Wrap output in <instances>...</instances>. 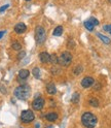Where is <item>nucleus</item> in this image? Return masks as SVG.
Returning a JSON list of instances; mask_svg holds the SVG:
<instances>
[{"label": "nucleus", "mask_w": 111, "mask_h": 128, "mask_svg": "<svg viewBox=\"0 0 111 128\" xmlns=\"http://www.w3.org/2000/svg\"><path fill=\"white\" fill-rule=\"evenodd\" d=\"M81 123L85 128H95L98 123V119L91 112H85L81 116Z\"/></svg>", "instance_id": "f257e3e1"}, {"label": "nucleus", "mask_w": 111, "mask_h": 128, "mask_svg": "<svg viewBox=\"0 0 111 128\" xmlns=\"http://www.w3.org/2000/svg\"><path fill=\"white\" fill-rule=\"evenodd\" d=\"M31 89L28 85H21L14 89V96L20 100H26L29 98Z\"/></svg>", "instance_id": "f03ea898"}, {"label": "nucleus", "mask_w": 111, "mask_h": 128, "mask_svg": "<svg viewBox=\"0 0 111 128\" xmlns=\"http://www.w3.org/2000/svg\"><path fill=\"white\" fill-rule=\"evenodd\" d=\"M35 39L37 44H43L46 39V32L43 27L41 26H37L35 29Z\"/></svg>", "instance_id": "7ed1b4c3"}, {"label": "nucleus", "mask_w": 111, "mask_h": 128, "mask_svg": "<svg viewBox=\"0 0 111 128\" xmlns=\"http://www.w3.org/2000/svg\"><path fill=\"white\" fill-rule=\"evenodd\" d=\"M34 119H35V115L31 110H25L22 112L21 120H22L23 123H25V124L31 123L32 121H34Z\"/></svg>", "instance_id": "20e7f679"}, {"label": "nucleus", "mask_w": 111, "mask_h": 128, "mask_svg": "<svg viewBox=\"0 0 111 128\" xmlns=\"http://www.w3.org/2000/svg\"><path fill=\"white\" fill-rule=\"evenodd\" d=\"M71 62H72V55L69 52H63L59 57V63L62 66L67 67L71 64Z\"/></svg>", "instance_id": "39448f33"}, {"label": "nucleus", "mask_w": 111, "mask_h": 128, "mask_svg": "<svg viewBox=\"0 0 111 128\" xmlns=\"http://www.w3.org/2000/svg\"><path fill=\"white\" fill-rule=\"evenodd\" d=\"M44 103H45V101L42 97H37L32 102V108L35 110H41L44 106Z\"/></svg>", "instance_id": "423d86ee"}, {"label": "nucleus", "mask_w": 111, "mask_h": 128, "mask_svg": "<svg viewBox=\"0 0 111 128\" xmlns=\"http://www.w3.org/2000/svg\"><path fill=\"white\" fill-rule=\"evenodd\" d=\"M26 30H27V26L24 23H19V24H17V25L14 26V32L15 33H18V34L25 33Z\"/></svg>", "instance_id": "0eeeda50"}, {"label": "nucleus", "mask_w": 111, "mask_h": 128, "mask_svg": "<svg viewBox=\"0 0 111 128\" xmlns=\"http://www.w3.org/2000/svg\"><path fill=\"white\" fill-rule=\"evenodd\" d=\"M39 60L41 61V63L46 64L51 61V55L47 53V52H41L39 54Z\"/></svg>", "instance_id": "6e6552de"}, {"label": "nucleus", "mask_w": 111, "mask_h": 128, "mask_svg": "<svg viewBox=\"0 0 111 128\" xmlns=\"http://www.w3.org/2000/svg\"><path fill=\"white\" fill-rule=\"evenodd\" d=\"M94 78H92V76H85L82 81H81V86L83 87V88H90L93 84H94Z\"/></svg>", "instance_id": "1a4fd4ad"}, {"label": "nucleus", "mask_w": 111, "mask_h": 128, "mask_svg": "<svg viewBox=\"0 0 111 128\" xmlns=\"http://www.w3.org/2000/svg\"><path fill=\"white\" fill-rule=\"evenodd\" d=\"M45 119L50 122H56L58 120V114L56 112H51V113L45 115Z\"/></svg>", "instance_id": "9d476101"}, {"label": "nucleus", "mask_w": 111, "mask_h": 128, "mask_svg": "<svg viewBox=\"0 0 111 128\" xmlns=\"http://www.w3.org/2000/svg\"><path fill=\"white\" fill-rule=\"evenodd\" d=\"M46 92L51 94V95H54L57 93V88H56V85L54 83H50L46 85Z\"/></svg>", "instance_id": "9b49d317"}, {"label": "nucleus", "mask_w": 111, "mask_h": 128, "mask_svg": "<svg viewBox=\"0 0 111 128\" xmlns=\"http://www.w3.org/2000/svg\"><path fill=\"white\" fill-rule=\"evenodd\" d=\"M29 74H30V71L28 69H21L19 71V78H22V80L27 78L29 76Z\"/></svg>", "instance_id": "f8f14e48"}, {"label": "nucleus", "mask_w": 111, "mask_h": 128, "mask_svg": "<svg viewBox=\"0 0 111 128\" xmlns=\"http://www.w3.org/2000/svg\"><path fill=\"white\" fill-rule=\"evenodd\" d=\"M63 33V27L62 26H58V27H56L54 32H53V34L55 36H61Z\"/></svg>", "instance_id": "ddd939ff"}, {"label": "nucleus", "mask_w": 111, "mask_h": 128, "mask_svg": "<svg viewBox=\"0 0 111 128\" xmlns=\"http://www.w3.org/2000/svg\"><path fill=\"white\" fill-rule=\"evenodd\" d=\"M97 36H98L104 44H110V39H109L107 36L103 35V34H101V33H97Z\"/></svg>", "instance_id": "4468645a"}, {"label": "nucleus", "mask_w": 111, "mask_h": 128, "mask_svg": "<svg viewBox=\"0 0 111 128\" xmlns=\"http://www.w3.org/2000/svg\"><path fill=\"white\" fill-rule=\"evenodd\" d=\"M52 64L56 65V64L59 63V57L57 56V54H52L51 55V61H50Z\"/></svg>", "instance_id": "2eb2a0df"}, {"label": "nucleus", "mask_w": 111, "mask_h": 128, "mask_svg": "<svg viewBox=\"0 0 111 128\" xmlns=\"http://www.w3.org/2000/svg\"><path fill=\"white\" fill-rule=\"evenodd\" d=\"M32 74H33L36 78H39L41 76V72H40V69H39V67H34V68H33Z\"/></svg>", "instance_id": "dca6fc26"}, {"label": "nucleus", "mask_w": 111, "mask_h": 128, "mask_svg": "<svg viewBox=\"0 0 111 128\" xmlns=\"http://www.w3.org/2000/svg\"><path fill=\"white\" fill-rule=\"evenodd\" d=\"M89 103H90V106H94V108L99 106V100L96 99V98H91V99L89 100Z\"/></svg>", "instance_id": "f3484780"}, {"label": "nucleus", "mask_w": 111, "mask_h": 128, "mask_svg": "<svg viewBox=\"0 0 111 128\" xmlns=\"http://www.w3.org/2000/svg\"><path fill=\"white\" fill-rule=\"evenodd\" d=\"M11 48H12L14 51H20L22 49V44L20 42H12Z\"/></svg>", "instance_id": "a211bd4d"}, {"label": "nucleus", "mask_w": 111, "mask_h": 128, "mask_svg": "<svg viewBox=\"0 0 111 128\" xmlns=\"http://www.w3.org/2000/svg\"><path fill=\"white\" fill-rule=\"evenodd\" d=\"M84 27H85L86 29H88L89 31H93L95 26L93 25V24H92L90 21H85V22H84Z\"/></svg>", "instance_id": "6ab92c4d"}, {"label": "nucleus", "mask_w": 111, "mask_h": 128, "mask_svg": "<svg viewBox=\"0 0 111 128\" xmlns=\"http://www.w3.org/2000/svg\"><path fill=\"white\" fill-rule=\"evenodd\" d=\"M71 101H72L73 103H78V101H79V94L78 93H74L73 96H72V98H71Z\"/></svg>", "instance_id": "aec40b11"}, {"label": "nucleus", "mask_w": 111, "mask_h": 128, "mask_svg": "<svg viewBox=\"0 0 111 128\" xmlns=\"http://www.w3.org/2000/svg\"><path fill=\"white\" fill-rule=\"evenodd\" d=\"M89 21H90V22L93 24L94 26H98V25H99V21H98L96 18H94V17H92V18H91Z\"/></svg>", "instance_id": "412c9836"}, {"label": "nucleus", "mask_w": 111, "mask_h": 128, "mask_svg": "<svg viewBox=\"0 0 111 128\" xmlns=\"http://www.w3.org/2000/svg\"><path fill=\"white\" fill-rule=\"evenodd\" d=\"M81 71H82V66H80V65H78L75 69H74V74H76V76H78L79 74H81Z\"/></svg>", "instance_id": "4be33fe9"}, {"label": "nucleus", "mask_w": 111, "mask_h": 128, "mask_svg": "<svg viewBox=\"0 0 111 128\" xmlns=\"http://www.w3.org/2000/svg\"><path fill=\"white\" fill-rule=\"evenodd\" d=\"M68 48H69V49H73V48H74V42H72V40H70L69 42H68Z\"/></svg>", "instance_id": "5701e85b"}, {"label": "nucleus", "mask_w": 111, "mask_h": 128, "mask_svg": "<svg viewBox=\"0 0 111 128\" xmlns=\"http://www.w3.org/2000/svg\"><path fill=\"white\" fill-rule=\"evenodd\" d=\"M103 28H104V30H105V31H108V32H110V31H111V25H105Z\"/></svg>", "instance_id": "b1692460"}, {"label": "nucleus", "mask_w": 111, "mask_h": 128, "mask_svg": "<svg viewBox=\"0 0 111 128\" xmlns=\"http://www.w3.org/2000/svg\"><path fill=\"white\" fill-rule=\"evenodd\" d=\"M25 54H26V53L24 52V51H23V52H21V53H19L18 58H19V59H22V58H24V57H25Z\"/></svg>", "instance_id": "393cba45"}, {"label": "nucleus", "mask_w": 111, "mask_h": 128, "mask_svg": "<svg viewBox=\"0 0 111 128\" xmlns=\"http://www.w3.org/2000/svg\"><path fill=\"white\" fill-rule=\"evenodd\" d=\"M6 8H8V5H7V4H6V5H4V6H2V7H0V12H4Z\"/></svg>", "instance_id": "a878e982"}, {"label": "nucleus", "mask_w": 111, "mask_h": 128, "mask_svg": "<svg viewBox=\"0 0 111 128\" xmlns=\"http://www.w3.org/2000/svg\"><path fill=\"white\" fill-rule=\"evenodd\" d=\"M5 32H6L5 30H3V31H0V39H1V38L3 37V35L5 34Z\"/></svg>", "instance_id": "bb28decb"}, {"label": "nucleus", "mask_w": 111, "mask_h": 128, "mask_svg": "<svg viewBox=\"0 0 111 128\" xmlns=\"http://www.w3.org/2000/svg\"><path fill=\"white\" fill-rule=\"evenodd\" d=\"M108 1H109V2H110V3H111V0H108Z\"/></svg>", "instance_id": "cd10ccee"}, {"label": "nucleus", "mask_w": 111, "mask_h": 128, "mask_svg": "<svg viewBox=\"0 0 111 128\" xmlns=\"http://www.w3.org/2000/svg\"><path fill=\"white\" fill-rule=\"evenodd\" d=\"M26 1H30V0H26Z\"/></svg>", "instance_id": "c85d7f7f"}, {"label": "nucleus", "mask_w": 111, "mask_h": 128, "mask_svg": "<svg viewBox=\"0 0 111 128\" xmlns=\"http://www.w3.org/2000/svg\"><path fill=\"white\" fill-rule=\"evenodd\" d=\"M110 34H111V31H110Z\"/></svg>", "instance_id": "c756f323"}]
</instances>
